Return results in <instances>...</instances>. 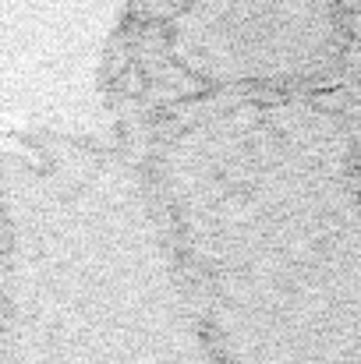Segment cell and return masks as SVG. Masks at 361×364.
<instances>
[{
  "label": "cell",
  "instance_id": "7a4b0ae2",
  "mask_svg": "<svg viewBox=\"0 0 361 364\" xmlns=\"http://www.w3.org/2000/svg\"><path fill=\"white\" fill-rule=\"evenodd\" d=\"M0 364H220L135 149L0 159Z\"/></svg>",
  "mask_w": 361,
  "mask_h": 364
},
{
  "label": "cell",
  "instance_id": "6da1fadb",
  "mask_svg": "<svg viewBox=\"0 0 361 364\" xmlns=\"http://www.w3.org/2000/svg\"><path fill=\"white\" fill-rule=\"evenodd\" d=\"M220 364H361V184L333 96L202 100L135 149Z\"/></svg>",
  "mask_w": 361,
  "mask_h": 364
},
{
  "label": "cell",
  "instance_id": "3957f363",
  "mask_svg": "<svg viewBox=\"0 0 361 364\" xmlns=\"http://www.w3.org/2000/svg\"><path fill=\"white\" fill-rule=\"evenodd\" d=\"M361 43V0H127L114 89L142 124L202 100L333 96Z\"/></svg>",
  "mask_w": 361,
  "mask_h": 364
},
{
  "label": "cell",
  "instance_id": "277c9868",
  "mask_svg": "<svg viewBox=\"0 0 361 364\" xmlns=\"http://www.w3.org/2000/svg\"><path fill=\"white\" fill-rule=\"evenodd\" d=\"M340 110H344V121H347L351 152H355V170H358V184H361V43H358V53H355V64H351V71H347V82H344Z\"/></svg>",
  "mask_w": 361,
  "mask_h": 364
}]
</instances>
